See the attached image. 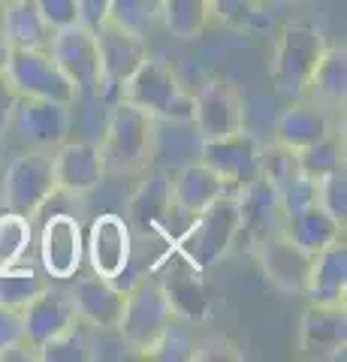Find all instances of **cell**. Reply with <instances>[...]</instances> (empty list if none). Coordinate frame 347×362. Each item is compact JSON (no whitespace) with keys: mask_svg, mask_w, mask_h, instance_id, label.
<instances>
[{"mask_svg":"<svg viewBox=\"0 0 347 362\" xmlns=\"http://www.w3.org/2000/svg\"><path fill=\"white\" fill-rule=\"evenodd\" d=\"M142 356L158 359V362H190V359H196L199 356V338L194 332V323L182 320V317H172Z\"/></svg>","mask_w":347,"mask_h":362,"instance_id":"29","label":"cell"},{"mask_svg":"<svg viewBox=\"0 0 347 362\" xmlns=\"http://www.w3.org/2000/svg\"><path fill=\"white\" fill-rule=\"evenodd\" d=\"M73 106L54 103V100H30L18 97L16 106V121L21 130V139L37 145V148H58L70 136V121H73Z\"/></svg>","mask_w":347,"mask_h":362,"instance_id":"19","label":"cell"},{"mask_svg":"<svg viewBox=\"0 0 347 362\" xmlns=\"http://www.w3.org/2000/svg\"><path fill=\"white\" fill-rule=\"evenodd\" d=\"M317 202L332 214L335 221H341V223L347 221V175H344V169L320 181L317 185Z\"/></svg>","mask_w":347,"mask_h":362,"instance_id":"38","label":"cell"},{"mask_svg":"<svg viewBox=\"0 0 347 362\" xmlns=\"http://www.w3.org/2000/svg\"><path fill=\"white\" fill-rule=\"evenodd\" d=\"M130 223L121 218V214H100L94 218L91 230H88V242H85V254L88 263L97 275L103 278H115L121 269L130 266Z\"/></svg>","mask_w":347,"mask_h":362,"instance_id":"17","label":"cell"},{"mask_svg":"<svg viewBox=\"0 0 347 362\" xmlns=\"http://www.w3.org/2000/svg\"><path fill=\"white\" fill-rule=\"evenodd\" d=\"M145 181L139 185V190L133 194L130 199V226H136L139 233H151L158 230V226H163V218L166 211H170L172 206V197H170V173L160 166H148L145 169Z\"/></svg>","mask_w":347,"mask_h":362,"instance_id":"26","label":"cell"},{"mask_svg":"<svg viewBox=\"0 0 347 362\" xmlns=\"http://www.w3.org/2000/svg\"><path fill=\"white\" fill-rule=\"evenodd\" d=\"M4 4H13V0H4Z\"/></svg>","mask_w":347,"mask_h":362,"instance_id":"44","label":"cell"},{"mask_svg":"<svg viewBox=\"0 0 347 362\" xmlns=\"http://www.w3.org/2000/svg\"><path fill=\"white\" fill-rule=\"evenodd\" d=\"M323 49H327V37H323L320 28L308 25V21L287 25L278 37L272 61V82L278 94L287 100H299L305 94Z\"/></svg>","mask_w":347,"mask_h":362,"instance_id":"4","label":"cell"},{"mask_svg":"<svg viewBox=\"0 0 347 362\" xmlns=\"http://www.w3.org/2000/svg\"><path fill=\"white\" fill-rule=\"evenodd\" d=\"M30 245V218L0 209V266L18 263Z\"/></svg>","mask_w":347,"mask_h":362,"instance_id":"35","label":"cell"},{"mask_svg":"<svg viewBox=\"0 0 347 362\" xmlns=\"http://www.w3.org/2000/svg\"><path fill=\"white\" fill-rule=\"evenodd\" d=\"M25 341V314L13 305H0V359H6Z\"/></svg>","mask_w":347,"mask_h":362,"instance_id":"39","label":"cell"},{"mask_svg":"<svg viewBox=\"0 0 347 362\" xmlns=\"http://www.w3.org/2000/svg\"><path fill=\"white\" fill-rule=\"evenodd\" d=\"M46 287H49V278L37 269L21 266V263L0 266V305L25 308V305L30 299H37Z\"/></svg>","mask_w":347,"mask_h":362,"instance_id":"33","label":"cell"},{"mask_svg":"<svg viewBox=\"0 0 347 362\" xmlns=\"http://www.w3.org/2000/svg\"><path fill=\"white\" fill-rule=\"evenodd\" d=\"M16 106H18V94L13 82H9L6 73H0V145H4V136L13 124V115H16Z\"/></svg>","mask_w":347,"mask_h":362,"instance_id":"41","label":"cell"},{"mask_svg":"<svg viewBox=\"0 0 347 362\" xmlns=\"http://www.w3.org/2000/svg\"><path fill=\"white\" fill-rule=\"evenodd\" d=\"M9 54H13V45H9V40H6V33H4V30H0V73H6Z\"/></svg>","mask_w":347,"mask_h":362,"instance_id":"43","label":"cell"},{"mask_svg":"<svg viewBox=\"0 0 347 362\" xmlns=\"http://www.w3.org/2000/svg\"><path fill=\"white\" fill-rule=\"evenodd\" d=\"M121 100L145 109L158 121H187L194 118V94L182 85V78L166 61L160 58H145L142 66L133 73L124 88Z\"/></svg>","mask_w":347,"mask_h":362,"instance_id":"3","label":"cell"},{"mask_svg":"<svg viewBox=\"0 0 347 362\" xmlns=\"http://www.w3.org/2000/svg\"><path fill=\"white\" fill-rule=\"evenodd\" d=\"M194 124L203 139H220L245 127V100L227 78H208L194 94Z\"/></svg>","mask_w":347,"mask_h":362,"instance_id":"11","label":"cell"},{"mask_svg":"<svg viewBox=\"0 0 347 362\" xmlns=\"http://www.w3.org/2000/svg\"><path fill=\"white\" fill-rule=\"evenodd\" d=\"M0 30L13 49H49L54 30L49 21L40 16L33 0H13L4 6V18H0Z\"/></svg>","mask_w":347,"mask_h":362,"instance_id":"27","label":"cell"},{"mask_svg":"<svg viewBox=\"0 0 347 362\" xmlns=\"http://www.w3.org/2000/svg\"><path fill=\"white\" fill-rule=\"evenodd\" d=\"M85 239L82 223L73 214H52L40 235V263L54 281H70L82 266Z\"/></svg>","mask_w":347,"mask_h":362,"instance_id":"12","label":"cell"},{"mask_svg":"<svg viewBox=\"0 0 347 362\" xmlns=\"http://www.w3.org/2000/svg\"><path fill=\"white\" fill-rule=\"evenodd\" d=\"M54 157V181L58 190L70 197H85L94 187L103 185L106 178V163L100 142H61L58 148H52Z\"/></svg>","mask_w":347,"mask_h":362,"instance_id":"13","label":"cell"},{"mask_svg":"<svg viewBox=\"0 0 347 362\" xmlns=\"http://www.w3.org/2000/svg\"><path fill=\"white\" fill-rule=\"evenodd\" d=\"M109 6H112V0H79V21L94 30L97 25H103L109 18Z\"/></svg>","mask_w":347,"mask_h":362,"instance_id":"42","label":"cell"},{"mask_svg":"<svg viewBox=\"0 0 347 362\" xmlns=\"http://www.w3.org/2000/svg\"><path fill=\"white\" fill-rule=\"evenodd\" d=\"M37 359L42 362H88L91 350H88V323H73L70 329L54 335L37 350Z\"/></svg>","mask_w":347,"mask_h":362,"instance_id":"34","label":"cell"},{"mask_svg":"<svg viewBox=\"0 0 347 362\" xmlns=\"http://www.w3.org/2000/svg\"><path fill=\"white\" fill-rule=\"evenodd\" d=\"M239 199V235H248V245L257 247L260 242H266L269 235L281 233L284 226V209L281 199H278L275 187L260 175L254 178L251 185H245L239 190H233Z\"/></svg>","mask_w":347,"mask_h":362,"instance_id":"15","label":"cell"},{"mask_svg":"<svg viewBox=\"0 0 347 362\" xmlns=\"http://www.w3.org/2000/svg\"><path fill=\"white\" fill-rule=\"evenodd\" d=\"M308 90L323 103H344L347 94V49L344 45H327L314 66V76L308 82Z\"/></svg>","mask_w":347,"mask_h":362,"instance_id":"30","label":"cell"},{"mask_svg":"<svg viewBox=\"0 0 347 362\" xmlns=\"http://www.w3.org/2000/svg\"><path fill=\"white\" fill-rule=\"evenodd\" d=\"M257 251H260V266L266 272V278L272 281L278 290L287 293V296H302V293H305L314 254H308L305 247L290 242L284 233L269 235L266 242L257 245Z\"/></svg>","mask_w":347,"mask_h":362,"instance_id":"16","label":"cell"},{"mask_svg":"<svg viewBox=\"0 0 347 362\" xmlns=\"http://www.w3.org/2000/svg\"><path fill=\"white\" fill-rule=\"evenodd\" d=\"M154 127H158V118L118 97L109 109L103 142H100L106 173H145L154 160Z\"/></svg>","mask_w":347,"mask_h":362,"instance_id":"1","label":"cell"},{"mask_svg":"<svg viewBox=\"0 0 347 362\" xmlns=\"http://www.w3.org/2000/svg\"><path fill=\"white\" fill-rule=\"evenodd\" d=\"M257 9L260 0H211V18L233 30L251 28L257 21Z\"/></svg>","mask_w":347,"mask_h":362,"instance_id":"37","label":"cell"},{"mask_svg":"<svg viewBox=\"0 0 347 362\" xmlns=\"http://www.w3.org/2000/svg\"><path fill=\"white\" fill-rule=\"evenodd\" d=\"M211 21V0H163L160 25L178 40H196Z\"/></svg>","mask_w":347,"mask_h":362,"instance_id":"31","label":"cell"},{"mask_svg":"<svg viewBox=\"0 0 347 362\" xmlns=\"http://www.w3.org/2000/svg\"><path fill=\"white\" fill-rule=\"evenodd\" d=\"M160 287L170 299V308L175 317L190 323H199L206 320L208 314V296H206V287L194 272H166V278H160Z\"/></svg>","mask_w":347,"mask_h":362,"instance_id":"28","label":"cell"},{"mask_svg":"<svg viewBox=\"0 0 347 362\" xmlns=\"http://www.w3.org/2000/svg\"><path fill=\"white\" fill-rule=\"evenodd\" d=\"M199 151H203V136H199L194 118L158 121V127H154V160H151V166L175 173L178 166L199 160Z\"/></svg>","mask_w":347,"mask_h":362,"instance_id":"24","label":"cell"},{"mask_svg":"<svg viewBox=\"0 0 347 362\" xmlns=\"http://www.w3.org/2000/svg\"><path fill=\"white\" fill-rule=\"evenodd\" d=\"M124 290L115 287L109 278L97 275V272L79 278L70 290V302L79 320L94 326V329H118L121 314H124Z\"/></svg>","mask_w":347,"mask_h":362,"instance_id":"18","label":"cell"},{"mask_svg":"<svg viewBox=\"0 0 347 362\" xmlns=\"http://www.w3.org/2000/svg\"><path fill=\"white\" fill-rule=\"evenodd\" d=\"M52 58L66 73V78L76 85V94L82 97H103V66H100V52H97V37L91 28L70 25L64 30H54Z\"/></svg>","mask_w":347,"mask_h":362,"instance_id":"8","label":"cell"},{"mask_svg":"<svg viewBox=\"0 0 347 362\" xmlns=\"http://www.w3.org/2000/svg\"><path fill=\"white\" fill-rule=\"evenodd\" d=\"M109 18L142 33L163 21V0H112Z\"/></svg>","mask_w":347,"mask_h":362,"instance_id":"36","label":"cell"},{"mask_svg":"<svg viewBox=\"0 0 347 362\" xmlns=\"http://www.w3.org/2000/svg\"><path fill=\"white\" fill-rule=\"evenodd\" d=\"M25 341L40 350L46 341H52L54 335H61L64 329H70L73 323H79V314H76L70 293L52 290V284L40 293L37 299H30L25 308Z\"/></svg>","mask_w":347,"mask_h":362,"instance_id":"21","label":"cell"},{"mask_svg":"<svg viewBox=\"0 0 347 362\" xmlns=\"http://www.w3.org/2000/svg\"><path fill=\"white\" fill-rule=\"evenodd\" d=\"M220 194H227V187L215 175V169H208L203 160H190L178 166L175 173H170V197H172L170 211L184 218L187 223L196 211H203Z\"/></svg>","mask_w":347,"mask_h":362,"instance_id":"20","label":"cell"},{"mask_svg":"<svg viewBox=\"0 0 347 362\" xmlns=\"http://www.w3.org/2000/svg\"><path fill=\"white\" fill-rule=\"evenodd\" d=\"M40 16L49 21L52 30H64L70 25H79V0H33Z\"/></svg>","mask_w":347,"mask_h":362,"instance_id":"40","label":"cell"},{"mask_svg":"<svg viewBox=\"0 0 347 362\" xmlns=\"http://www.w3.org/2000/svg\"><path fill=\"white\" fill-rule=\"evenodd\" d=\"M314 305H344L347 296V245L344 239L327 245L314 254L308 272V284L302 293Z\"/></svg>","mask_w":347,"mask_h":362,"instance_id":"22","label":"cell"},{"mask_svg":"<svg viewBox=\"0 0 347 362\" xmlns=\"http://www.w3.org/2000/svg\"><path fill=\"white\" fill-rule=\"evenodd\" d=\"M263 148L266 145H260L242 127L230 136H220V139H203L199 160L208 169H215V175L223 181L227 190H239L263 175Z\"/></svg>","mask_w":347,"mask_h":362,"instance_id":"10","label":"cell"},{"mask_svg":"<svg viewBox=\"0 0 347 362\" xmlns=\"http://www.w3.org/2000/svg\"><path fill=\"white\" fill-rule=\"evenodd\" d=\"M6 76L18 97L30 100H54V103L73 106L79 94L66 73L52 58L49 49H13L6 64Z\"/></svg>","mask_w":347,"mask_h":362,"instance_id":"7","label":"cell"},{"mask_svg":"<svg viewBox=\"0 0 347 362\" xmlns=\"http://www.w3.org/2000/svg\"><path fill=\"white\" fill-rule=\"evenodd\" d=\"M329 133H332L329 112L314 103H302V100H293L275 124V142L290 151L308 148V145L320 142L323 136H329Z\"/></svg>","mask_w":347,"mask_h":362,"instance_id":"23","label":"cell"},{"mask_svg":"<svg viewBox=\"0 0 347 362\" xmlns=\"http://www.w3.org/2000/svg\"><path fill=\"white\" fill-rule=\"evenodd\" d=\"M281 233L290 242L305 247L308 254H317L327 245L344 239V223L335 221L320 202H314V206H308V209H299L293 214H287Z\"/></svg>","mask_w":347,"mask_h":362,"instance_id":"25","label":"cell"},{"mask_svg":"<svg viewBox=\"0 0 347 362\" xmlns=\"http://www.w3.org/2000/svg\"><path fill=\"white\" fill-rule=\"evenodd\" d=\"M239 223V199L233 190H227L190 218L182 239H178V251L184 254V259L194 269H211L236 245Z\"/></svg>","mask_w":347,"mask_h":362,"instance_id":"2","label":"cell"},{"mask_svg":"<svg viewBox=\"0 0 347 362\" xmlns=\"http://www.w3.org/2000/svg\"><path fill=\"white\" fill-rule=\"evenodd\" d=\"M58 194L54 181V157L49 148H37L16 157L4 173V209L37 218L42 206Z\"/></svg>","mask_w":347,"mask_h":362,"instance_id":"5","label":"cell"},{"mask_svg":"<svg viewBox=\"0 0 347 362\" xmlns=\"http://www.w3.org/2000/svg\"><path fill=\"white\" fill-rule=\"evenodd\" d=\"M296 160H299L302 175H308L311 181L320 185L327 175L341 173L344 169V136H339L332 130L329 136H323L320 142L296 151Z\"/></svg>","mask_w":347,"mask_h":362,"instance_id":"32","label":"cell"},{"mask_svg":"<svg viewBox=\"0 0 347 362\" xmlns=\"http://www.w3.org/2000/svg\"><path fill=\"white\" fill-rule=\"evenodd\" d=\"M347 347V311L344 305L311 302L299 323V350L311 359H341Z\"/></svg>","mask_w":347,"mask_h":362,"instance_id":"14","label":"cell"},{"mask_svg":"<svg viewBox=\"0 0 347 362\" xmlns=\"http://www.w3.org/2000/svg\"><path fill=\"white\" fill-rule=\"evenodd\" d=\"M170 299L158 278H139L124 296V314H121L118 332L127 341L130 354L142 356L151 341L163 332V326L172 320Z\"/></svg>","mask_w":347,"mask_h":362,"instance_id":"6","label":"cell"},{"mask_svg":"<svg viewBox=\"0 0 347 362\" xmlns=\"http://www.w3.org/2000/svg\"><path fill=\"white\" fill-rule=\"evenodd\" d=\"M94 37H97L100 66H103V97H118L124 82L148 58V45H145L139 30L118 25L112 18L94 28Z\"/></svg>","mask_w":347,"mask_h":362,"instance_id":"9","label":"cell"}]
</instances>
